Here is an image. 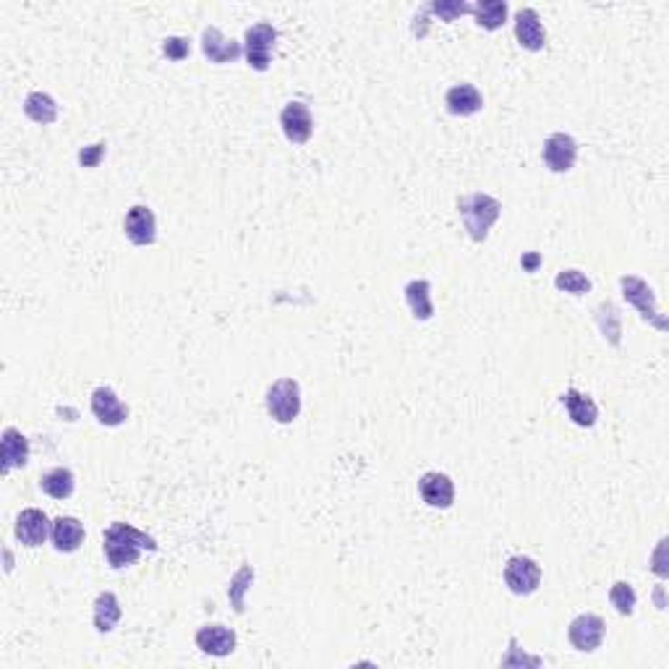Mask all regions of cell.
Returning a JSON list of instances; mask_svg holds the SVG:
<instances>
[{"mask_svg": "<svg viewBox=\"0 0 669 669\" xmlns=\"http://www.w3.org/2000/svg\"><path fill=\"white\" fill-rule=\"evenodd\" d=\"M162 53H165L170 61H184L186 55L191 53V43L184 40V37H167L165 45H162Z\"/></svg>", "mask_w": 669, "mask_h": 669, "instance_id": "30", "label": "cell"}, {"mask_svg": "<svg viewBox=\"0 0 669 669\" xmlns=\"http://www.w3.org/2000/svg\"><path fill=\"white\" fill-rule=\"evenodd\" d=\"M40 489L53 500H69L76 489V479L69 468H50L47 473L40 476Z\"/></svg>", "mask_w": 669, "mask_h": 669, "instance_id": "22", "label": "cell"}, {"mask_svg": "<svg viewBox=\"0 0 669 669\" xmlns=\"http://www.w3.org/2000/svg\"><path fill=\"white\" fill-rule=\"evenodd\" d=\"M280 126H282V134L293 144H306L314 131V120L303 102H288L280 113Z\"/></svg>", "mask_w": 669, "mask_h": 669, "instance_id": "11", "label": "cell"}, {"mask_svg": "<svg viewBox=\"0 0 669 669\" xmlns=\"http://www.w3.org/2000/svg\"><path fill=\"white\" fill-rule=\"evenodd\" d=\"M50 531H53V526H50V521H47L43 510L26 508L16 518V539L22 541L24 547H43Z\"/></svg>", "mask_w": 669, "mask_h": 669, "instance_id": "12", "label": "cell"}, {"mask_svg": "<svg viewBox=\"0 0 669 669\" xmlns=\"http://www.w3.org/2000/svg\"><path fill=\"white\" fill-rule=\"evenodd\" d=\"M554 288L565 291V293H573V296H586L591 291V280L583 275L580 270H562L559 275L554 277Z\"/></svg>", "mask_w": 669, "mask_h": 669, "instance_id": "26", "label": "cell"}, {"mask_svg": "<svg viewBox=\"0 0 669 669\" xmlns=\"http://www.w3.org/2000/svg\"><path fill=\"white\" fill-rule=\"evenodd\" d=\"M244 43H246V50H244V53H246L249 66L256 71L270 69V58H272V50H275L277 43L275 26L267 22L249 26L246 34H244Z\"/></svg>", "mask_w": 669, "mask_h": 669, "instance_id": "5", "label": "cell"}, {"mask_svg": "<svg viewBox=\"0 0 669 669\" xmlns=\"http://www.w3.org/2000/svg\"><path fill=\"white\" fill-rule=\"evenodd\" d=\"M126 235L134 246H152L158 241V220H155V212L144 205H137L126 212Z\"/></svg>", "mask_w": 669, "mask_h": 669, "instance_id": "9", "label": "cell"}, {"mask_svg": "<svg viewBox=\"0 0 669 669\" xmlns=\"http://www.w3.org/2000/svg\"><path fill=\"white\" fill-rule=\"evenodd\" d=\"M473 16H476L479 26L494 32L508 22V3L505 0H482L473 5Z\"/></svg>", "mask_w": 669, "mask_h": 669, "instance_id": "25", "label": "cell"}, {"mask_svg": "<svg viewBox=\"0 0 669 669\" xmlns=\"http://www.w3.org/2000/svg\"><path fill=\"white\" fill-rule=\"evenodd\" d=\"M120 615L123 612H120V601H118L116 594L102 591L94 601V627L100 633H110L118 625V620H120Z\"/></svg>", "mask_w": 669, "mask_h": 669, "instance_id": "23", "label": "cell"}, {"mask_svg": "<svg viewBox=\"0 0 669 669\" xmlns=\"http://www.w3.org/2000/svg\"><path fill=\"white\" fill-rule=\"evenodd\" d=\"M597 317H599L604 338H609V340H612V346H617V343H620V314H617L615 303H609V301H607V303H601L599 311H597Z\"/></svg>", "mask_w": 669, "mask_h": 669, "instance_id": "27", "label": "cell"}, {"mask_svg": "<svg viewBox=\"0 0 669 669\" xmlns=\"http://www.w3.org/2000/svg\"><path fill=\"white\" fill-rule=\"evenodd\" d=\"M541 158L552 173H568L578 160V141L570 134H552L544 141Z\"/></svg>", "mask_w": 669, "mask_h": 669, "instance_id": "7", "label": "cell"}, {"mask_svg": "<svg viewBox=\"0 0 669 669\" xmlns=\"http://www.w3.org/2000/svg\"><path fill=\"white\" fill-rule=\"evenodd\" d=\"M521 262H523V267H526L529 272H533V270L539 267V262H541V256H539V254H529V256H523Z\"/></svg>", "mask_w": 669, "mask_h": 669, "instance_id": "33", "label": "cell"}, {"mask_svg": "<svg viewBox=\"0 0 669 669\" xmlns=\"http://www.w3.org/2000/svg\"><path fill=\"white\" fill-rule=\"evenodd\" d=\"M267 411L277 424H291L301 414V387L296 379H277L267 390Z\"/></svg>", "mask_w": 669, "mask_h": 669, "instance_id": "3", "label": "cell"}, {"mask_svg": "<svg viewBox=\"0 0 669 669\" xmlns=\"http://www.w3.org/2000/svg\"><path fill=\"white\" fill-rule=\"evenodd\" d=\"M105 557L110 568H129L139 559L141 550L158 552V541L129 523H110L105 529Z\"/></svg>", "mask_w": 669, "mask_h": 669, "instance_id": "1", "label": "cell"}, {"mask_svg": "<svg viewBox=\"0 0 669 669\" xmlns=\"http://www.w3.org/2000/svg\"><path fill=\"white\" fill-rule=\"evenodd\" d=\"M196 646L209 656H231L235 651V633L225 625H205L196 630Z\"/></svg>", "mask_w": 669, "mask_h": 669, "instance_id": "14", "label": "cell"}, {"mask_svg": "<svg viewBox=\"0 0 669 669\" xmlns=\"http://www.w3.org/2000/svg\"><path fill=\"white\" fill-rule=\"evenodd\" d=\"M24 113L32 118L34 123H55V118H58V105H55V100L45 92H32L26 100H24Z\"/></svg>", "mask_w": 669, "mask_h": 669, "instance_id": "24", "label": "cell"}, {"mask_svg": "<svg viewBox=\"0 0 669 669\" xmlns=\"http://www.w3.org/2000/svg\"><path fill=\"white\" fill-rule=\"evenodd\" d=\"M0 458H3V471L24 468L29 463V439L24 437L19 429L8 426L3 429V442H0Z\"/></svg>", "mask_w": 669, "mask_h": 669, "instance_id": "19", "label": "cell"}, {"mask_svg": "<svg viewBox=\"0 0 669 669\" xmlns=\"http://www.w3.org/2000/svg\"><path fill=\"white\" fill-rule=\"evenodd\" d=\"M202 50L212 63H231V61H238L244 53V47L235 40H225L217 26H207L202 32Z\"/></svg>", "mask_w": 669, "mask_h": 669, "instance_id": "16", "label": "cell"}, {"mask_svg": "<svg viewBox=\"0 0 669 669\" xmlns=\"http://www.w3.org/2000/svg\"><path fill=\"white\" fill-rule=\"evenodd\" d=\"M50 539H53V547L58 552H76L84 541V526L79 518L73 515H61L53 521V531H50Z\"/></svg>", "mask_w": 669, "mask_h": 669, "instance_id": "17", "label": "cell"}, {"mask_svg": "<svg viewBox=\"0 0 669 669\" xmlns=\"http://www.w3.org/2000/svg\"><path fill=\"white\" fill-rule=\"evenodd\" d=\"M568 638L576 651H597L604 641V620L599 615H578L568 627Z\"/></svg>", "mask_w": 669, "mask_h": 669, "instance_id": "8", "label": "cell"}, {"mask_svg": "<svg viewBox=\"0 0 669 669\" xmlns=\"http://www.w3.org/2000/svg\"><path fill=\"white\" fill-rule=\"evenodd\" d=\"M458 209L463 215V223H465V231L471 235V241L482 244L489 235V228L497 223L500 212H502V205L489 196V194H482V191H473L468 196H463L458 202Z\"/></svg>", "mask_w": 669, "mask_h": 669, "instance_id": "2", "label": "cell"}, {"mask_svg": "<svg viewBox=\"0 0 669 669\" xmlns=\"http://www.w3.org/2000/svg\"><path fill=\"white\" fill-rule=\"evenodd\" d=\"M515 40L526 50H541L547 45L544 24L539 22V14L533 8H521L515 14Z\"/></svg>", "mask_w": 669, "mask_h": 669, "instance_id": "15", "label": "cell"}, {"mask_svg": "<svg viewBox=\"0 0 669 669\" xmlns=\"http://www.w3.org/2000/svg\"><path fill=\"white\" fill-rule=\"evenodd\" d=\"M418 492L424 497V502L429 508H439L447 510L455 500V486H453V479L444 476V473H437V471H429L418 479Z\"/></svg>", "mask_w": 669, "mask_h": 669, "instance_id": "10", "label": "cell"}, {"mask_svg": "<svg viewBox=\"0 0 669 669\" xmlns=\"http://www.w3.org/2000/svg\"><path fill=\"white\" fill-rule=\"evenodd\" d=\"M406 301L411 306L416 320L426 322L435 317V306H432V285L429 280H411L406 285Z\"/></svg>", "mask_w": 669, "mask_h": 669, "instance_id": "21", "label": "cell"}, {"mask_svg": "<svg viewBox=\"0 0 669 669\" xmlns=\"http://www.w3.org/2000/svg\"><path fill=\"white\" fill-rule=\"evenodd\" d=\"M609 601H612V607H615L623 617L633 615V609H636V591H633V586L625 583V580H617V583L612 586V591H609Z\"/></svg>", "mask_w": 669, "mask_h": 669, "instance_id": "28", "label": "cell"}, {"mask_svg": "<svg viewBox=\"0 0 669 669\" xmlns=\"http://www.w3.org/2000/svg\"><path fill=\"white\" fill-rule=\"evenodd\" d=\"M620 288H623V296L627 303H633L638 311H641V317H644V322L654 324L656 330H667V320L659 314V309H656V299H654V291L648 288L646 282L641 280V277L636 275H625L620 277Z\"/></svg>", "mask_w": 669, "mask_h": 669, "instance_id": "4", "label": "cell"}, {"mask_svg": "<svg viewBox=\"0 0 669 669\" xmlns=\"http://www.w3.org/2000/svg\"><path fill=\"white\" fill-rule=\"evenodd\" d=\"M252 578H254V570H252V568H244V570L235 576V580H233L231 599H233V604H235V609H238V612L244 609V599H241V594L246 591V586H244V583H246V580H252Z\"/></svg>", "mask_w": 669, "mask_h": 669, "instance_id": "31", "label": "cell"}, {"mask_svg": "<svg viewBox=\"0 0 669 669\" xmlns=\"http://www.w3.org/2000/svg\"><path fill=\"white\" fill-rule=\"evenodd\" d=\"M92 414L105 426H120L129 418V408L120 403L113 387H97L92 393Z\"/></svg>", "mask_w": 669, "mask_h": 669, "instance_id": "13", "label": "cell"}, {"mask_svg": "<svg viewBox=\"0 0 669 669\" xmlns=\"http://www.w3.org/2000/svg\"><path fill=\"white\" fill-rule=\"evenodd\" d=\"M562 403H565V408H568V416L573 418V424L586 426V429L597 424L599 408H597V403H594L588 395L578 393V390H568V393L562 395Z\"/></svg>", "mask_w": 669, "mask_h": 669, "instance_id": "20", "label": "cell"}, {"mask_svg": "<svg viewBox=\"0 0 669 669\" xmlns=\"http://www.w3.org/2000/svg\"><path fill=\"white\" fill-rule=\"evenodd\" d=\"M505 583H508L510 591L518 594V597L533 594L539 588V583H541V568H539V562L531 559V557H523V554L510 557L508 565H505Z\"/></svg>", "mask_w": 669, "mask_h": 669, "instance_id": "6", "label": "cell"}, {"mask_svg": "<svg viewBox=\"0 0 669 669\" xmlns=\"http://www.w3.org/2000/svg\"><path fill=\"white\" fill-rule=\"evenodd\" d=\"M444 105L453 116H473L484 108V97L473 84H455L444 94Z\"/></svg>", "mask_w": 669, "mask_h": 669, "instance_id": "18", "label": "cell"}, {"mask_svg": "<svg viewBox=\"0 0 669 669\" xmlns=\"http://www.w3.org/2000/svg\"><path fill=\"white\" fill-rule=\"evenodd\" d=\"M105 155V144H94L92 149H84L81 155H79V160H81V165L84 167H92V165H97L100 162V158Z\"/></svg>", "mask_w": 669, "mask_h": 669, "instance_id": "32", "label": "cell"}, {"mask_svg": "<svg viewBox=\"0 0 669 669\" xmlns=\"http://www.w3.org/2000/svg\"><path fill=\"white\" fill-rule=\"evenodd\" d=\"M432 14H437L442 22H453L463 14H473V5L471 3H463V0H435L429 5Z\"/></svg>", "mask_w": 669, "mask_h": 669, "instance_id": "29", "label": "cell"}]
</instances>
